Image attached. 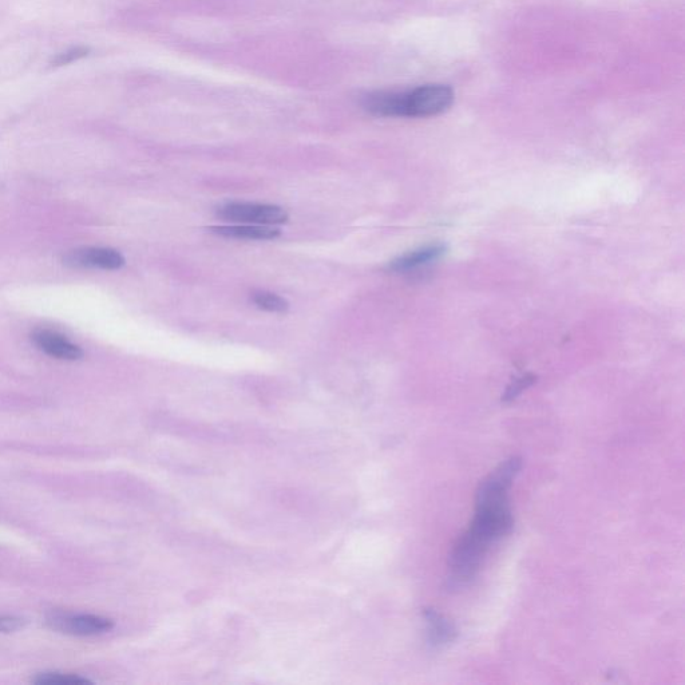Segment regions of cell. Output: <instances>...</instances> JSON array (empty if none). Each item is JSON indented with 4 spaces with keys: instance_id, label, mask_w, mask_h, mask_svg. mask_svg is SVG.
I'll use <instances>...</instances> for the list:
<instances>
[{
    "instance_id": "7a4b0ae2",
    "label": "cell",
    "mask_w": 685,
    "mask_h": 685,
    "mask_svg": "<svg viewBox=\"0 0 685 685\" xmlns=\"http://www.w3.org/2000/svg\"><path fill=\"white\" fill-rule=\"evenodd\" d=\"M454 97L450 86L430 83L405 91H375L363 98V106L379 117L426 118L445 113Z\"/></svg>"
},
{
    "instance_id": "9c48e42d",
    "label": "cell",
    "mask_w": 685,
    "mask_h": 685,
    "mask_svg": "<svg viewBox=\"0 0 685 685\" xmlns=\"http://www.w3.org/2000/svg\"><path fill=\"white\" fill-rule=\"evenodd\" d=\"M445 253V247L443 245H430V247H425L418 249V251L407 253L399 257V259L394 260L390 264L391 271L395 272H407L413 271L423 265L433 263L438 257H441Z\"/></svg>"
},
{
    "instance_id": "7c38bea8",
    "label": "cell",
    "mask_w": 685,
    "mask_h": 685,
    "mask_svg": "<svg viewBox=\"0 0 685 685\" xmlns=\"http://www.w3.org/2000/svg\"><path fill=\"white\" fill-rule=\"evenodd\" d=\"M534 382H536V378H534L533 375H524L521 376V378L514 380V382L510 384L508 390H506L504 401H514L522 391H525L526 388L532 386Z\"/></svg>"
},
{
    "instance_id": "4fadbf2b",
    "label": "cell",
    "mask_w": 685,
    "mask_h": 685,
    "mask_svg": "<svg viewBox=\"0 0 685 685\" xmlns=\"http://www.w3.org/2000/svg\"><path fill=\"white\" fill-rule=\"evenodd\" d=\"M87 54H89V49H85V47H77V49H71L66 51V53L58 54L53 61V65H69V63L78 61V59L85 58Z\"/></svg>"
},
{
    "instance_id": "5bb4252c",
    "label": "cell",
    "mask_w": 685,
    "mask_h": 685,
    "mask_svg": "<svg viewBox=\"0 0 685 685\" xmlns=\"http://www.w3.org/2000/svg\"><path fill=\"white\" fill-rule=\"evenodd\" d=\"M27 621L18 616H0V633H14L26 627Z\"/></svg>"
},
{
    "instance_id": "ba28073f",
    "label": "cell",
    "mask_w": 685,
    "mask_h": 685,
    "mask_svg": "<svg viewBox=\"0 0 685 685\" xmlns=\"http://www.w3.org/2000/svg\"><path fill=\"white\" fill-rule=\"evenodd\" d=\"M211 232L217 235L240 240H272L280 236L279 229L267 225L235 224L212 227Z\"/></svg>"
},
{
    "instance_id": "8fae6325",
    "label": "cell",
    "mask_w": 685,
    "mask_h": 685,
    "mask_svg": "<svg viewBox=\"0 0 685 685\" xmlns=\"http://www.w3.org/2000/svg\"><path fill=\"white\" fill-rule=\"evenodd\" d=\"M252 302L255 303L256 307L260 308V310L275 312V314H284L289 308L287 300L272 292H255L252 295Z\"/></svg>"
},
{
    "instance_id": "30bf717a",
    "label": "cell",
    "mask_w": 685,
    "mask_h": 685,
    "mask_svg": "<svg viewBox=\"0 0 685 685\" xmlns=\"http://www.w3.org/2000/svg\"><path fill=\"white\" fill-rule=\"evenodd\" d=\"M31 681L38 685H85L93 683V681L87 679V677L74 675V673L59 672L39 673V675L35 676Z\"/></svg>"
},
{
    "instance_id": "3957f363",
    "label": "cell",
    "mask_w": 685,
    "mask_h": 685,
    "mask_svg": "<svg viewBox=\"0 0 685 685\" xmlns=\"http://www.w3.org/2000/svg\"><path fill=\"white\" fill-rule=\"evenodd\" d=\"M46 625L62 635L91 637L112 631L113 620L90 613L53 612L46 617Z\"/></svg>"
},
{
    "instance_id": "8992f818",
    "label": "cell",
    "mask_w": 685,
    "mask_h": 685,
    "mask_svg": "<svg viewBox=\"0 0 685 685\" xmlns=\"http://www.w3.org/2000/svg\"><path fill=\"white\" fill-rule=\"evenodd\" d=\"M31 340L35 346L51 358L59 360H79L83 356L81 347L71 343L65 336L50 330H37L31 335Z\"/></svg>"
},
{
    "instance_id": "277c9868",
    "label": "cell",
    "mask_w": 685,
    "mask_h": 685,
    "mask_svg": "<svg viewBox=\"0 0 685 685\" xmlns=\"http://www.w3.org/2000/svg\"><path fill=\"white\" fill-rule=\"evenodd\" d=\"M217 215L221 219L233 221L236 224L267 225L276 227L287 223L288 213L276 205L229 203L219 208Z\"/></svg>"
},
{
    "instance_id": "5b68a950",
    "label": "cell",
    "mask_w": 685,
    "mask_h": 685,
    "mask_svg": "<svg viewBox=\"0 0 685 685\" xmlns=\"http://www.w3.org/2000/svg\"><path fill=\"white\" fill-rule=\"evenodd\" d=\"M63 264L71 268H100L116 271L124 267L125 259L112 248L82 247L63 256Z\"/></svg>"
},
{
    "instance_id": "6da1fadb",
    "label": "cell",
    "mask_w": 685,
    "mask_h": 685,
    "mask_svg": "<svg viewBox=\"0 0 685 685\" xmlns=\"http://www.w3.org/2000/svg\"><path fill=\"white\" fill-rule=\"evenodd\" d=\"M521 469L522 459L510 457L479 483L474 520L450 553V581L454 585L473 580L494 542L512 532L509 490Z\"/></svg>"
},
{
    "instance_id": "52a82bcc",
    "label": "cell",
    "mask_w": 685,
    "mask_h": 685,
    "mask_svg": "<svg viewBox=\"0 0 685 685\" xmlns=\"http://www.w3.org/2000/svg\"><path fill=\"white\" fill-rule=\"evenodd\" d=\"M427 625V641L433 648L445 647L457 639V628L449 619L433 608L423 611Z\"/></svg>"
}]
</instances>
